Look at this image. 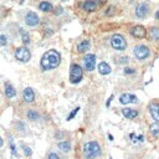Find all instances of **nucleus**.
Instances as JSON below:
<instances>
[{
	"label": "nucleus",
	"instance_id": "1",
	"mask_svg": "<svg viewBox=\"0 0 159 159\" xmlns=\"http://www.w3.org/2000/svg\"><path fill=\"white\" fill-rule=\"evenodd\" d=\"M61 62V56L56 50H49L44 54L42 58H41V67L45 71L56 68Z\"/></svg>",
	"mask_w": 159,
	"mask_h": 159
},
{
	"label": "nucleus",
	"instance_id": "2",
	"mask_svg": "<svg viewBox=\"0 0 159 159\" xmlns=\"http://www.w3.org/2000/svg\"><path fill=\"white\" fill-rule=\"evenodd\" d=\"M84 153H85V157L87 159H95V158L101 155V147L95 140L87 142L84 147Z\"/></svg>",
	"mask_w": 159,
	"mask_h": 159
},
{
	"label": "nucleus",
	"instance_id": "3",
	"mask_svg": "<svg viewBox=\"0 0 159 159\" xmlns=\"http://www.w3.org/2000/svg\"><path fill=\"white\" fill-rule=\"evenodd\" d=\"M81 80H82V67L80 65L73 63L70 68V82L78 84Z\"/></svg>",
	"mask_w": 159,
	"mask_h": 159
},
{
	"label": "nucleus",
	"instance_id": "4",
	"mask_svg": "<svg viewBox=\"0 0 159 159\" xmlns=\"http://www.w3.org/2000/svg\"><path fill=\"white\" fill-rule=\"evenodd\" d=\"M111 45H112V47H113L114 50H117V51H123V50H126V47H127V42H126L124 37H123L122 35H119V34H114V35L111 37Z\"/></svg>",
	"mask_w": 159,
	"mask_h": 159
},
{
	"label": "nucleus",
	"instance_id": "5",
	"mask_svg": "<svg viewBox=\"0 0 159 159\" xmlns=\"http://www.w3.org/2000/svg\"><path fill=\"white\" fill-rule=\"evenodd\" d=\"M15 57H16V60H19L21 62H28L30 60V57H31V54H30V51L25 46H21V47L16 49Z\"/></svg>",
	"mask_w": 159,
	"mask_h": 159
},
{
	"label": "nucleus",
	"instance_id": "6",
	"mask_svg": "<svg viewBox=\"0 0 159 159\" xmlns=\"http://www.w3.org/2000/svg\"><path fill=\"white\" fill-rule=\"evenodd\" d=\"M149 49L145 45H137L134 47V56L137 60H144L149 56Z\"/></svg>",
	"mask_w": 159,
	"mask_h": 159
},
{
	"label": "nucleus",
	"instance_id": "7",
	"mask_svg": "<svg viewBox=\"0 0 159 159\" xmlns=\"http://www.w3.org/2000/svg\"><path fill=\"white\" fill-rule=\"evenodd\" d=\"M149 14V5L147 3H140L139 5H137L135 8V15L139 19H144L147 18V15Z\"/></svg>",
	"mask_w": 159,
	"mask_h": 159
},
{
	"label": "nucleus",
	"instance_id": "8",
	"mask_svg": "<svg viewBox=\"0 0 159 159\" xmlns=\"http://www.w3.org/2000/svg\"><path fill=\"white\" fill-rule=\"evenodd\" d=\"M84 66L87 71H92L96 67V56L92 54H88L84 58Z\"/></svg>",
	"mask_w": 159,
	"mask_h": 159
},
{
	"label": "nucleus",
	"instance_id": "9",
	"mask_svg": "<svg viewBox=\"0 0 159 159\" xmlns=\"http://www.w3.org/2000/svg\"><path fill=\"white\" fill-rule=\"evenodd\" d=\"M25 23L29 26H36V25H39L40 19L37 16V14H35L34 11H29L26 14V16H25Z\"/></svg>",
	"mask_w": 159,
	"mask_h": 159
},
{
	"label": "nucleus",
	"instance_id": "10",
	"mask_svg": "<svg viewBox=\"0 0 159 159\" xmlns=\"http://www.w3.org/2000/svg\"><path fill=\"white\" fill-rule=\"evenodd\" d=\"M138 100L134 95H129V93H123L119 97V103L122 105H128V103H137Z\"/></svg>",
	"mask_w": 159,
	"mask_h": 159
},
{
	"label": "nucleus",
	"instance_id": "11",
	"mask_svg": "<svg viewBox=\"0 0 159 159\" xmlns=\"http://www.w3.org/2000/svg\"><path fill=\"white\" fill-rule=\"evenodd\" d=\"M131 34H132L134 37H137V39H143V37L145 36L147 31H145V29H144L143 26H134V28L131 30Z\"/></svg>",
	"mask_w": 159,
	"mask_h": 159
},
{
	"label": "nucleus",
	"instance_id": "12",
	"mask_svg": "<svg viewBox=\"0 0 159 159\" xmlns=\"http://www.w3.org/2000/svg\"><path fill=\"white\" fill-rule=\"evenodd\" d=\"M149 111H150V114L153 117V119L159 123V105L158 103H150L149 105Z\"/></svg>",
	"mask_w": 159,
	"mask_h": 159
},
{
	"label": "nucleus",
	"instance_id": "13",
	"mask_svg": "<svg viewBox=\"0 0 159 159\" xmlns=\"http://www.w3.org/2000/svg\"><path fill=\"white\" fill-rule=\"evenodd\" d=\"M24 100H25V102H28V103H31V102H34L35 101V93H34V91H32V88H30V87H26L25 90H24Z\"/></svg>",
	"mask_w": 159,
	"mask_h": 159
},
{
	"label": "nucleus",
	"instance_id": "14",
	"mask_svg": "<svg viewBox=\"0 0 159 159\" xmlns=\"http://www.w3.org/2000/svg\"><path fill=\"white\" fill-rule=\"evenodd\" d=\"M122 113L127 119H133V118H135L138 116V112L135 110H133V108H123Z\"/></svg>",
	"mask_w": 159,
	"mask_h": 159
},
{
	"label": "nucleus",
	"instance_id": "15",
	"mask_svg": "<svg viewBox=\"0 0 159 159\" xmlns=\"http://www.w3.org/2000/svg\"><path fill=\"white\" fill-rule=\"evenodd\" d=\"M84 9L86 11H95L97 9V0H87V2L84 4Z\"/></svg>",
	"mask_w": 159,
	"mask_h": 159
},
{
	"label": "nucleus",
	"instance_id": "16",
	"mask_svg": "<svg viewBox=\"0 0 159 159\" xmlns=\"http://www.w3.org/2000/svg\"><path fill=\"white\" fill-rule=\"evenodd\" d=\"M90 47H91V42L88 40H84L77 45V51L78 52H86L87 50H90Z\"/></svg>",
	"mask_w": 159,
	"mask_h": 159
},
{
	"label": "nucleus",
	"instance_id": "17",
	"mask_svg": "<svg viewBox=\"0 0 159 159\" xmlns=\"http://www.w3.org/2000/svg\"><path fill=\"white\" fill-rule=\"evenodd\" d=\"M111 66L107 63V62H100V65H98V72L101 73V75H108V73H111Z\"/></svg>",
	"mask_w": 159,
	"mask_h": 159
},
{
	"label": "nucleus",
	"instance_id": "18",
	"mask_svg": "<svg viewBox=\"0 0 159 159\" xmlns=\"http://www.w3.org/2000/svg\"><path fill=\"white\" fill-rule=\"evenodd\" d=\"M5 95H6V97L13 98V97L16 96V90H15L10 84H6V85H5Z\"/></svg>",
	"mask_w": 159,
	"mask_h": 159
},
{
	"label": "nucleus",
	"instance_id": "19",
	"mask_svg": "<svg viewBox=\"0 0 159 159\" xmlns=\"http://www.w3.org/2000/svg\"><path fill=\"white\" fill-rule=\"evenodd\" d=\"M39 9L41 11H44V13H49V11L52 10V5L49 2H42V3L39 4Z\"/></svg>",
	"mask_w": 159,
	"mask_h": 159
},
{
	"label": "nucleus",
	"instance_id": "20",
	"mask_svg": "<svg viewBox=\"0 0 159 159\" xmlns=\"http://www.w3.org/2000/svg\"><path fill=\"white\" fill-rule=\"evenodd\" d=\"M57 147H58L62 152H65V153H67V152H70V150H71V144H70V142H67V140L58 142Z\"/></svg>",
	"mask_w": 159,
	"mask_h": 159
},
{
	"label": "nucleus",
	"instance_id": "21",
	"mask_svg": "<svg viewBox=\"0 0 159 159\" xmlns=\"http://www.w3.org/2000/svg\"><path fill=\"white\" fill-rule=\"evenodd\" d=\"M149 35H150L152 40L159 41V28H152L149 31Z\"/></svg>",
	"mask_w": 159,
	"mask_h": 159
},
{
	"label": "nucleus",
	"instance_id": "22",
	"mask_svg": "<svg viewBox=\"0 0 159 159\" xmlns=\"http://www.w3.org/2000/svg\"><path fill=\"white\" fill-rule=\"evenodd\" d=\"M149 129H150V133H152L155 138H158V137H159V123H154V124H152V126L149 127Z\"/></svg>",
	"mask_w": 159,
	"mask_h": 159
},
{
	"label": "nucleus",
	"instance_id": "23",
	"mask_svg": "<svg viewBox=\"0 0 159 159\" xmlns=\"http://www.w3.org/2000/svg\"><path fill=\"white\" fill-rule=\"evenodd\" d=\"M28 118H29L30 121H36V119H39V113H37L35 110H30V111L28 112Z\"/></svg>",
	"mask_w": 159,
	"mask_h": 159
},
{
	"label": "nucleus",
	"instance_id": "24",
	"mask_svg": "<svg viewBox=\"0 0 159 159\" xmlns=\"http://www.w3.org/2000/svg\"><path fill=\"white\" fill-rule=\"evenodd\" d=\"M23 150H24V154H25L26 157H30V155L32 154L31 148H30V147H28V145H25V144H23Z\"/></svg>",
	"mask_w": 159,
	"mask_h": 159
},
{
	"label": "nucleus",
	"instance_id": "25",
	"mask_svg": "<svg viewBox=\"0 0 159 159\" xmlns=\"http://www.w3.org/2000/svg\"><path fill=\"white\" fill-rule=\"evenodd\" d=\"M78 111H80V107H76V108H75V110H73V111L67 116V121H71V119L77 114V112H78Z\"/></svg>",
	"mask_w": 159,
	"mask_h": 159
},
{
	"label": "nucleus",
	"instance_id": "26",
	"mask_svg": "<svg viewBox=\"0 0 159 159\" xmlns=\"http://www.w3.org/2000/svg\"><path fill=\"white\" fill-rule=\"evenodd\" d=\"M8 45V37L5 35H0V46Z\"/></svg>",
	"mask_w": 159,
	"mask_h": 159
},
{
	"label": "nucleus",
	"instance_id": "27",
	"mask_svg": "<svg viewBox=\"0 0 159 159\" xmlns=\"http://www.w3.org/2000/svg\"><path fill=\"white\" fill-rule=\"evenodd\" d=\"M23 42H24L25 45H28V44L30 42V36H29V34L23 32Z\"/></svg>",
	"mask_w": 159,
	"mask_h": 159
},
{
	"label": "nucleus",
	"instance_id": "28",
	"mask_svg": "<svg viewBox=\"0 0 159 159\" xmlns=\"http://www.w3.org/2000/svg\"><path fill=\"white\" fill-rule=\"evenodd\" d=\"M47 159H60V158H58V155L56 153H50L49 157H47Z\"/></svg>",
	"mask_w": 159,
	"mask_h": 159
},
{
	"label": "nucleus",
	"instance_id": "29",
	"mask_svg": "<svg viewBox=\"0 0 159 159\" xmlns=\"http://www.w3.org/2000/svg\"><path fill=\"white\" fill-rule=\"evenodd\" d=\"M128 60H129L128 57H122V58L119 60V62H121V63H126V62H128Z\"/></svg>",
	"mask_w": 159,
	"mask_h": 159
},
{
	"label": "nucleus",
	"instance_id": "30",
	"mask_svg": "<svg viewBox=\"0 0 159 159\" xmlns=\"http://www.w3.org/2000/svg\"><path fill=\"white\" fill-rule=\"evenodd\" d=\"M126 73H133L134 72V70L133 68H126V71H124Z\"/></svg>",
	"mask_w": 159,
	"mask_h": 159
},
{
	"label": "nucleus",
	"instance_id": "31",
	"mask_svg": "<svg viewBox=\"0 0 159 159\" xmlns=\"http://www.w3.org/2000/svg\"><path fill=\"white\" fill-rule=\"evenodd\" d=\"M112 98H113V96H111V97H110V100L107 101V103H106V106H107V107L110 106V103H111V101H112Z\"/></svg>",
	"mask_w": 159,
	"mask_h": 159
},
{
	"label": "nucleus",
	"instance_id": "32",
	"mask_svg": "<svg viewBox=\"0 0 159 159\" xmlns=\"http://www.w3.org/2000/svg\"><path fill=\"white\" fill-rule=\"evenodd\" d=\"M3 144H4V140H3V138H2V137H0V148L3 147Z\"/></svg>",
	"mask_w": 159,
	"mask_h": 159
},
{
	"label": "nucleus",
	"instance_id": "33",
	"mask_svg": "<svg viewBox=\"0 0 159 159\" xmlns=\"http://www.w3.org/2000/svg\"><path fill=\"white\" fill-rule=\"evenodd\" d=\"M155 19H159V11H157V14H155Z\"/></svg>",
	"mask_w": 159,
	"mask_h": 159
},
{
	"label": "nucleus",
	"instance_id": "34",
	"mask_svg": "<svg viewBox=\"0 0 159 159\" xmlns=\"http://www.w3.org/2000/svg\"><path fill=\"white\" fill-rule=\"evenodd\" d=\"M21 2H24V0H21Z\"/></svg>",
	"mask_w": 159,
	"mask_h": 159
}]
</instances>
